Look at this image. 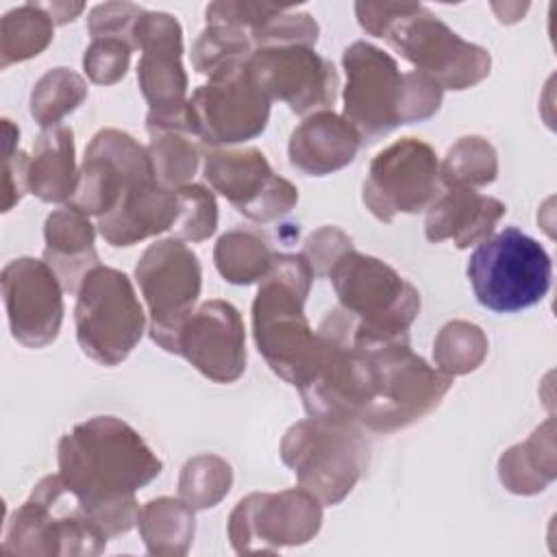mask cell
I'll return each instance as SVG.
<instances>
[{
    "label": "cell",
    "instance_id": "10",
    "mask_svg": "<svg viewBox=\"0 0 557 557\" xmlns=\"http://www.w3.org/2000/svg\"><path fill=\"white\" fill-rule=\"evenodd\" d=\"M76 342L100 366L122 363L139 344L148 318L131 278L115 268L96 265L76 292Z\"/></svg>",
    "mask_w": 557,
    "mask_h": 557
},
{
    "label": "cell",
    "instance_id": "14",
    "mask_svg": "<svg viewBox=\"0 0 557 557\" xmlns=\"http://www.w3.org/2000/svg\"><path fill=\"white\" fill-rule=\"evenodd\" d=\"M322 527V503L302 487L252 492L228 516V540L237 555L276 553L307 544Z\"/></svg>",
    "mask_w": 557,
    "mask_h": 557
},
{
    "label": "cell",
    "instance_id": "23",
    "mask_svg": "<svg viewBox=\"0 0 557 557\" xmlns=\"http://www.w3.org/2000/svg\"><path fill=\"white\" fill-rule=\"evenodd\" d=\"M44 237V261L57 272L65 292H78L85 274L100 265L89 215L67 202L46 218Z\"/></svg>",
    "mask_w": 557,
    "mask_h": 557
},
{
    "label": "cell",
    "instance_id": "34",
    "mask_svg": "<svg viewBox=\"0 0 557 557\" xmlns=\"http://www.w3.org/2000/svg\"><path fill=\"white\" fill-rule=\"evenodd\" d=\"M148 154L157 181L168 189H178L187 185L200 163V152L198 146L191 141V135L176 131L152 135L148 144Z\"/></svg>",
    "mask_w": 557,
    "mask_h": 557
},
{
    "label": "cell",
    "instance_id": "5",
    "mask_svg": "<svg viewBox=\"0 0 557 557\" xmlns=\"http://www.w3.org/2000/svg\"><path fill=\"white\" fill-rule=\"evenodd\" d=\"M313 276L305 255H274L252 300L257 350L272 372L294 387L309 379L320 348V339L305 315Z\"/></svg>",
    "mask_w": 557,
    "mask_h": 557
},
{
    "label": "cell",
    "instance_id": "27",
    "mask_svg": "<svg viewBox=\"0 0 557 557\" xmlns=\"http://www.w3.org/2000/svg\"><path fill=\"white\" fill-rule=\"evenodd\" d=\"M274 252L263 235L252 228H233L220 235L213 248V261L220 276L233 285H250L261 281Z\"/></svg>",
    "mask_w": 557,
    "mask_h": 557
},
{
    "label": "cell",
    "instance_id": "11",
    "mask_svg": "<svg viewBox=\"0 0 557 557\" xmlns=\"http://www.w3.org/2000/svg\"><path fill=\"white\" fill-rule=\"evenodd\" d=\"M135 50H141L137 63V83L150 104L146 128L152 135L185 133L196 137L187 94V74L183 67V28L178 20L163 11H144L135 24Z\"/></svg>",
    "mask_w": 557,
    "mask_h": 557
},
{
    "label": "cell",
    "instance_id": "15",
    "mask_svg": "<svg viewBox=\"0 0 557 557\" xmlns=\"http://www.w3.org/2000/svg\"><path fill=\"white\" fill-rule=\"evenodd\" d=\"M440 161L435 150L416 137H405L374 154L363 181V205L381 220L398 213H420L440 196Z\"/></svg>",
    "mask_w": 557,
    "mask_h": 557
},
{
    "label": "cell",
    "instance_id": "38",
    "mask_svg": "<svg viewBox=\"0 0 557 557\" xmlns=\"http://www.w3.org/2000/svg\"><path fill=\"white\" fill-rule=\"evenodd\" d=\"M144 11L146 9H141L139 4H133V2L98 4L89 11L87 30H89L91 39L113 37V39H122L135 48L133 33H135V24Z\"/></svg>",
    "mask_w": 557,
    "mask_h": 557
},
{
    "label": "cell",
    "instance_id": "33",
    "mask_svg": "<svg viewBox=\"0 0 557 557\" xmlns=\"http://www.w3.org/2000/svg\"><path fill=\"white\" fill-rule=\"evenodd\" d=\"M248 30L235 26H211L198 35L191 46V65L198 74L213 76L215 72L244 63L252 54Z\"/></svg>",
    "mask_w": 557,
    "mask_h": 557
},
{
    "label": "cell",
    "instance_id": "7",
    "mask_svg": "<svg viewBox=\"0 0 557 557\" xmlns=\"http://www.w3.org/2000/svg\"><path fill=\"white\" fill-rule=\"evenodd\" d=\"M281 459L322 507L339 505L366 474L370 446L359 426L307 418L281 440Z\"/></svg>",
    "mask_w": 557,
    "mask_h": 557
},
{
    "label": "cell",
    "instance_id": "35",
    "mask_svg": "<svg viewBox=\"0 0 557 557\" xmlns=\"http://www.w3.org/2000/svg\"><path fill=\"white\" fill-rule=\"evenodd\" d=\"M176 191L178 215L172 226L174 237L183 242L209 239L218 228V202L211 189L198 183H187Z\"/></svg>",
    "mask_w": 557,
    "mask_h": 557
},
{
    "label": "cell",
    "instance_id": "12",
    "mask_svg": "<svg viewBox=\"0 0 557 557\" xmlns=\"http://www.w3.org/2000/svg\"><path fill=\"white\" fill-rule=\"evenodd\" d=\"M135 281L148 307L150 339L174 355L178 331L185 318L196 309L202 287L198 257L183 239H159L139 257Z\"/></svg>",
    "mask_w": 557,
    "mask_h": 557
},
{
    "label": "cell",
    "instance_id": "24",
    "mask_svg": "<svg viewBox=\"0 0 557 557\" xmlns=\"http://www.w3.org/2000/svg\"><path fill=\"white\" fill-rule=\"evenodd\" d=\"M76 181L72 128L63 124L44 128L35 139L28 165V191L44 202H70Z\"/></svg>",
    "mask_w": 557,
    "mask_h": 557
},
{
    "label": "cell",
    "instance_id": "21",
    "mask_svg": "<svg viewBox=\"0 0 557 557\" xmlns=\"http://www.w3.org/2000/svg\"><path fill=\"white\" fill-rule=\"evenodd\" d=\"M505 213L507 207L498 198L453 185L429 207L424 235L433 244L450 239L455 248L463 250L487 239Z\"/></svg>",
    "mask_w": 557,
    "mask_h": 557
},
{
    "label": "cell",
    "instance_id": "20",
    "mask_svg": "<svg viewBox=\"0 0 557 557\" xmlns=\"http://www.w3.org/2000/svg\"><path fill=\"white\" fill-rule=\"evenodd\" d=\"M176 215V191L157 181L148 148H141L128 165L115 209L100 218L96 228L111 246H133L170 231Z\"/></svg>",
    "mask_w": 557,
    "mask_h": 557
},
{
    "label": "cell",
    "instance_id": "26",
    "mask_svg": "<svg viewBox=\"0 0 557 557\" xmlns=\"http://www.w3.org/2000/svg\"><path fill=\"white\" fill-rule=\"evenodd\" d=\"M137 529L150 555H185L196 531L194 509L183 498H152L139 507Z\"/></svg>",
    "mask_w": 557,
    "mask_h": 557
},
{
    "label": "cell",
    "instance_id": "17",
    "mask_svg": "<svg viewBox=\"0 0 557 557\" xmlns=\"http://www.w3.org/2000/svg\"><path fill=\"white\" fill-rule=\"evenodd\" d=\"M248 70L270 100L285 102L296 115H311L333 107L339 89L335 65L309 46L257 48Z\"/></svg>",
    "mask_w": 557,
    "mask_h": 557
},
{
    "label": "cell",
    "instance_id": "9",
    "mask_svg": "<svg viewBox=\"0 0 557 557\" xmlns=\"http://www.w3.org/2000/svg\"><path fill=\"white\" fill-rule=\"evenodd\" d=\"M326 276L359 333L376 339H409V326L420 313V292L392 265L350 248Z\"/></svg>",
    "mask_w": 557,
    "mask_h": 557
},
{
    "label": "cell",
    "instance_id": "37",
    "mask_svg": "<svg viewBox=\"0 0 557 557\" xmlns=\"http://www.w3.org/2000/svg\"><path fill=\"white\" fill-rule=\"evenodd\" d=\"M133 52L135 48L122 39H113V37L91 39L83 57V70L91 83L113 85L120 78H124Z\"/></svg>",
    "mask_w": 557,
    "mask_h": 557
},
{
    "label": "cell",
    "instance_id": "1",
    "mask_svg": "<svg viewBox=\"0 0 557 557\" xmlns=\"http://www.w3.org/2000/svg\"><path fill=\"white\" fill-rule=\"evenodd\" d=\"M315 335L318 359L298 387L309 418L387 435L429 416L453 387V376L416 355L409 339L363 335L339 305Z\"/></svg>",
    "mask_w": 557,
    "mask_h": 557
},
{
    "label": "cell",
    "instance_id": "30",
    "mask_svg": "<svg viewBox=\"0 0 557 557\" xmlns=\"http://www.w3.org/2000/svg\"><path fill=\"white\" fill-rule=\"evenodd\" d=\"M87 98V83L70 67L48 70L33 87L30 115L41 128L59 126Z\"/></svg>",
    "mask_w": 557,
    "mask_h": 557
},
{
    "label": "cell",
    "instance_id": "41",
    "mask_svg": "<svg viewBox=\"0 0 557 557\" xmlns=\"http://www.w3.org/2000/svg\"><path fill=\"white\" fill-rule=\"evenodd\" d=\"M352 248V239L337 226H322L305 242L302 255L309 261L315 276H326L331 265Z\"/></svg>",
    "mask_w": 557,
    "mask_h": 557
},
{
    "label": "cell",
    "instance_id": "2",
    "mask_svg": "<svg viewBox=\"0 0 557 557\" xmlns=\"http://www.w3.org/2000/svg\"><path fill=\"white\" fill-rule=\"evenodd\" d=\"M59 474L94 522L115 537L137 524L135 494L161 474L146 440L115 416H94L59 440Z\"/></svg>",
    "mask_w": 557,
    "mask_h": 557
},
{
    "label": "cell",
    "instance_id": "32",
    "mask_svg": "<svg viewBox=\"0 0 557 557\" xmlns=\"http://www.w3.org/2000/svg\"><path fill=\"white\" fill-rule=\"evenodd\" d=\"M233 485V470L226 459L218 455L191 457L178 479V498L194 511L215 507Z\"/></svg>",
    "mask_w": 557,
    "mask_h": 557
},
{
    "label": "cell",
    "instance_id": "31",
    "mask_svg": "<svg viewBox=\"0 0 557 557\" xmlns=\"http://www.w3.org/2000/svg\"><path fill=\"white\" fill-rule=\"evenodd\" d=\"M485 355H487L485 333L481 331V326L466 320L446 322L433 342L435 366L448 376L474 372L483 363Z\"/></svg>",
    "mask_w": 557,
    "mask_h": 557
},
{
    "label": "cell",
    "instance_id": "8",
    "mask_svg": "<svg viewBox=\"0 0 557 557\" xmlns=\"http://www.w3.org/2000/svg\"><path fill=\"white\" fill-rule=\"evenodd\" d=\"M107 533L67 490L61 474L44 476L7 524V555H100Z\"/></svg>",
    "mask_w": 557,
    "mask_h": 557
},
{
    "label": "cell",
    "instance_id": "4",
    "mask_svg": "<svg viewBox=\"0 0 557 557\" xmlns=\"http://www.w3.org/2000/svg\"><path fill=\"white\" fill-rule=\"evenodd\" d=\"M346 72L344 117L361 141H374L403 124L424 122L440 111L444 91L420 72H400L394 57L368 41H352L342 54Z\"/></svg>",
    "mask_w": 557,
    "mask_h": 557
},
{
    "label": "cell",
    "instance_id": "13",
    "mask_svg": "<svg viewBox=\"0 0 557 557\" xmlns=\"http://www.w3.org/2000/svg\"><path fill=\"white\" fill-rule=\"evenodd\" d=\"M270 102L252 78L248 61L224 67L189 98L196 137L211 148L255 139L268 126Z\"/></svg>",
    "mask_w": 557,
    "mask_h": 557
},
{
    "label": "cell",
    "instance_id": "6",
    "mask_svg": "<svg viewBox=\"0 0 557 557\" xmlns=\"http://www.w3.org/2000/svg\"><path fill=\"white\" fill-rule=\"evenodd\" d=\"M466 274L481 307L518 313L544 300L553 283V261L537 239L505 226L476 244Z\"/></svg>",
    "mask_w": 557,
    "mask_h": 557
},
{
    "label": "cell",
    "instance_id": "25",
    "mask_svg": "<svg viewBox=\"0 0 557 557\" xmlns=\"http://www.w3.org/2000/svg\"><path fill=\"white\" fill-rule=\"evenodd\" d=\"M498 479L505 490L522 496L546 490L555 479V429L548 418L527 442H520L498 459Z\"/></svg>",
    "mask_w": 557,
    "mask_h": 557
},
{
    "label": "cell",
    "instance_id": "40",
    "mask_svg": "<svg viewBox=\"0 0 557 557\" xmlns=\"http://www.w3.org/2000/svg\"><path fill=\"white\" fill-rule=\"evenodd\" d=\"M287 4H268V2H231V0H220L211 2L205 11L207 24L211 26H235L244 30H252L278 11H283Z\"/></svg>",
    "mask_w": 557,
    "mask_h": 557
},
{
    "label": "cell",
    "instance_id": "16",
    "mask_svg": "<svg viewBox=\"0 0 557 557\" xmlns=\"http://www.w3.org/2000/svg\"><path fill=\"white\" fill-rule=\"evenodd\" d=\"M202 174L242 215L252 222H272L298 202V189L274 174L259 148H213L205 154Z\"/></svg>",
    "mask_w": 557,
    "mask_h": 557
},
{
    "label": "cell",
    "instance_id": "19",
    "mask_svg": "<svg viewBox=\"0 0 557 557\" xmlns=\"http://www.w3.org/2000/svg\"><path fill=\"white\" fill-rule=\"evenodd\" d=\"M174 355L185 357L213 383L237 381L246 370V333L239 311L220 298L196 305L178 331Z\"/></svg>",
    "mask_w": 557,
    "mask_h": 557
},
{
    "label": "cell",
    "instance_id": "22",
    "mask_svg": "<svg viewBox=\"0 0 557 557\" xmlns=\"http://www.w3.org/2000/svg\"><path fill=\"white\" fill-rule=\"evenodd\" d=\"M361 148L357 128L333 111L307 115L289 135V163L307 176H326L355 161Z\"/></svg>",
    "mask_w": 557,
    "mask_h": 557
},
{
    "label": "cell",
    "instance_id": "18",
    "mask_svg": "<svg viewBox=\"0 0 557 557\" xmlns=\"http://www.w3.org/2000/svg\"><path fill=\"white\" fill-rule=\"evenodd\" d=\"M2 298L11 335L26 348L52 344L63 322V285L44 261L20 257L2 268Z\"/></svg>",
    "mask_w": 557,
    "mask_h": 557
},
{
    "label": "cell",
    "instance_id": "39",
    "mask_svg": "<svg viewBox=\"0 0 557 557\" xmlns=\"http://www.w3.org/2000/svg\"><path fill=\"white\" fill-rule=\"evenodd\" d=\"M4 126V178H2V211H11L15 202L28 191V165L30 157L15 144L20 139V128L11 124L9 117L2 120Z\"/></svg>",
    "mask_w": 557,
    "mask_h": 557
},
{
    "label": "cell",
    "instance_id": "42",
    "mask_svg": "<svg viewBox=\"0 0 557 557\" xmlns=\"http://www.w3.org/2000/svg\"><path fill=\"white\" fill-rule=\"evenodd\" d=\"M41 9L52 17L57 26H61L72 22L85 9V4L83 2H48V4H41Z\"/></svg>",
    "mask_w": 557,
    "mask_h": 557
},
{
    "label": "cell",
    "instance_id": "28",
    "mask_svg": "<svg viewBox=\"0 0 557 557\" xmlns=\"http://www.w3.org/2000/svg\"><path fill=\"white\" fill-rule=\"evenodd\" d=\"M54 26L39 2H28L4 13L0 24V65L9 67L44 52L54 37Z\"/></svg>",
    "mask_w": 557,
    "mask_h": 557
},
{
    "label": "cell",
    "instance_id": "3",
    "mask_svg": "<svg viewBox=\"0 0 557 557\" xmlns=\"http://www.w3.org/2000/svg\"><path fill=\"white\" fill-rule=\"evenodd\" d=\"M355 13L366 33L385 39L442 91L470 89L490 76V52L459 37L420 2H357Z\"/></svg>",
    "mask_w": 557,
    "mask_h": 557
},
{
    "label": "cell",
    "instance_id": "36",
    "mask_svg": "<svg viewBox=\"0 0 557 557\" xmlns=\"http://www.w3.org/2000/svg\"><path fill=\"white\" fill-rule=\"evenodd\" d=\"M287 4L283 11L252 28L250 41L252 48H274V46H309L313 48L320 35V26L309 13H296Z\"/></svg>",
    "mask_w": 557,
    "mask_h": 557
},
{
    "label": "cell",
    "instance_id": "29",
    "mask_svg": "<svg viewBox=\"0 0 557 557\" xmlns=\"http://www.w3.org/2000/svg\"><path fill=\"white\" fill-rule=\"evenodd\" d=\"M498 176V154L494 146L476 135L455 141L440 163V181L444 187H485Z\"/></svg>",
    "mask_w": 557,
    "mask_h": 557
}]
</instances>
